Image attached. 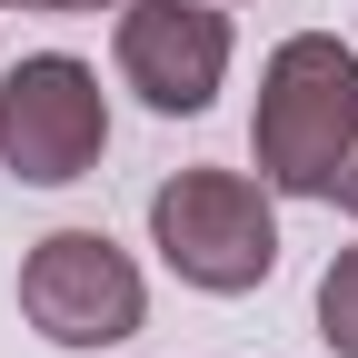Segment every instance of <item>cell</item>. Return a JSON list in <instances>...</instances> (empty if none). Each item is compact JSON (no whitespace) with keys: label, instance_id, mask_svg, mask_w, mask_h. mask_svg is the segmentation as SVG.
Instances as JSON below:
<instances>
[{"label":"cell","instance_id":"obj_1","mask_svg":"<svg viewBox=\"0 0 358 358\" xmlns=\"http://www.w3.org/2000/svg\"><path fill=\"white\" fill-rule=\"evenodd\" d=\"M249 159L279 199H338V179L358 159V50L338 30H289L259 60Z\"/></svg>","mask_w":358,"mask_h":358},{"label":"cell","instance_id":"obj_2","mask_svg":"<svg viewBox=\"0 0 358 358\" xmlns=\"http://www.w3.org/2000/svg\"><path fill=\"white\" fill-rule=\"evenodd\" d=\"M150 249L179 289L249 299L279 279V189L249 169H169L150 189Z\"/></svg>","mask_w":358,"mask_h":358},{"label":"cell","instance_id":"obj_3","mask_svg":"<svg viewBox=\"0 0 358 358\" xmlns=\"http://www.w3.org/2000/svg\"><path fill=\"white\" fill-rule=\"evenodd\" d=\"M110 159V90L80 50H20L0 70V169L20 189H70Z\"/></svg>","mask_w":358,"mask_h":358},{"label":"cell","instance_id":"obj_4","mask_svg":"<svg viewBox=\"0 0 358 358\" xmlns=\"http://www.w3.org/2000/svg\"><path fill=\"white\" fill-rule=\"evenodd\" d=\"M20 319L50 348H120L150 329V279L110 229H50L20 259Z\"/></svg>","mask_w":358,"mask_h":358},{"label":"cell","instance_id":"obj_5","mask_svg":"<svg viewBox=\"0 0 358 358\" xmlns=\"http://www.w3.org/2000/svg\"><path fill=\"white\" fill-rule=\"evenodd\" d=\"M229 60H239L229 0H120L110 10V70L159 120H199L229 90Z\"/></svg>","mask_w":358,"mask_h":358},{"label":"cell","instance_id":"obj_6","mask_svg":"<svg viewBox=\"0 0 358 358\" xmlns=\"http://www.w3.org/2000/svg\"><path fill=\"white\" fill-rule=\"evenodd\" d=\"M319 348L329 358H358V239L319 268Z\"/></svg>","mask_w":358,"mask_h":358},{"label":"cell","instance_id":"obj_7","mask_svg":"<svg viewBox=\"0 0 358 358\" xmlns=\"http://www.w3.org/2000/svg\"><path fill=\"white\" fill-rule=\"evenodd\" d=\"M10 10H40V20H100V10H120V0H10Z\"/></svg>","mask_w":358,"mask_h":358},{"label":"cell","instance_id":"obj_8","mask_svg":"<svg viewBox=\"0 0 358 358\" xmlns=\"http://www.w3.org/2000/svg\"><path fill=\"white\" fill-rule=\"evenodd\" d=\"M338 199H348V219H358V159H348V179H338Z\"/></svg>","mask_w":358,"mask_h":358},{"label":"cell","instance_id":"obj_9","mask_svg":"<svg viewBox=\"0 0 358 358\" xmlns=\"http://www.w3.org/2000/svg\"><path fill=\"white\" fill-rule=\"evenodd\" d=\"M0 10H10V0H0Z\"/></svg>","mask_w":358,"mask_h":358},{"label":"cell","instance_id":"obj_10","mask_svg":"<svg viewBox=\"0 0 358 358\" xmlns=\"http://www.w3.org/2000/svg\"><path fill=\"white\" fill-rule=\"evenodd\" d=\"M229 10H239V0H229Z\"/></svg>","mask_w":358,"mask_h":358}]
</instances>
